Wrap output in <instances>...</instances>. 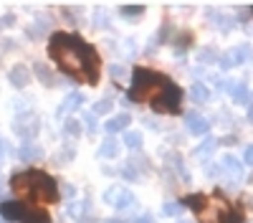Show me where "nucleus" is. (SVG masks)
<instances>
[{
	"label": "nucleus",
	"mask_w": 253,
	"mask_h": 223,
	"mask_svg": "<svg viewBox=\"0 0 253 223\" xmlns=\"http://www.w3.org/2000/svg\"><path fill=\"white\" fill-rule=\"evenodd\" d=\"M48 56L66 76L76 81H89L91 87L99 81V71H101L99 53L76 33H63V31L53 33L48 41Z\"/></svg>",
	"instance_id": "obj_1"
},
{
	"label": "nucleus",
	"mask_w": 253,
	"mask_h": 223,
	"mask_svg": "<svg viewBox=\"0 0 253 223\" xmlns=\"http://www.w3.org/2000/svg\"><path fill=\"white\" fill-rule=\"evenodd\" d=\"M126 96L137 101V104L150 101V107L160 114H177L182 104V89L175 81H170L160 71L144 69V66H137L132 71V87L126 91Z\"/></svg>",
	"instance_id": "obj_2"
},
{
	"label": "nucleus",
	"mask_w": 253,
	"mask_h": 223,
	"mask_svg": "<svg viewBox=\"0 0 253 223\" xmlns=\"http://www.w3.org/2000/svg\"><path fill=\"white\" fill-rule=\"evenodd\" d=\"M10 188L18 198L36 203H58V182L43 170H26L10 178Z\"/></svg>",
	"instance_id": "obj_3"
},
{
	"label": "nucleus",
	"mask_w": 253,
	"mask_h": 223,
	"mask_svg": "<svg viewBox=\"0 0 253 223\" xmlns=\"http://www.w3.org/2000/svg\"><path fill=\"white\" fill-rule=\"evenodd\" d=\"M203 218V223H241L243 221V213L233 206H228V203H215V198H210L208 208L203 213H198Z\"/></svg>",
	"instance_id": "obj_4"
},
{
	"label": "nucleus",
	"mask_w": 253,
	"mask_h": 223,
	"mask_svg": "<svg viewBox=\"0 0 253 223\" xmlns=\"http://www.w3.org/2000/svg\"><path fill=\"white\" fill-rule=\"evenodd\" d=\"M13 132L23 142H33L41 132V119L33 112H18V117L13 119Z\"/></svg>",
	"instance_id": "obj_5"
},
{
	"label": "nucleus",
	"mask_w": 253,
	"mask_h": 223,
	"mask_svg": "<svg viewBox=\"0 0 253 223\" xmlns=\"http://www.w3.org/2000/svg\"><path fill=\"white\" fill-rule=\"evenodd\" d=\"M104 203L117 208V211H126V208L134 206V195L124 185H109L107 190H104Z\"/></svg>",
	"instance_id": "obj_6"
},
{
	"label": "nucleus",
	"mask_w": 253,
	"mask_h": 223,
	"mask_svg": "<svg viewBox=\"0 0 253 223\" xmlns=\"http://www.w3.org/2000/svg\"><path fill=\"white\" fill-rule=\"evenodd\" d=\"M251 56H253V48L248 44H241V46L230 48V51H225L220 56V69L223 71H230V69H236V66H243L246 61H251Z\"/></svg>",
	"instance_id": "obj_7"
},
{
	"label": "nucleus",
	"mask_w": 253,
	"mask_h": 223,
	"mask_svg": "<svg viewBox=\"0 0 253 223\" xmlns=\"http://www.w3.org/2000/svg\"><path fill=\"white\" fill-rule=\"evenodd\" d=\"M220 173L225 180H233V182H241L243 180V165L236 155H223L220 160Z\"/></svg>",
	"instance_id": "obj_8"
},
{
	"label": "nucleus",
	"mask_w": 253,
	"mask_h": 223,
	"mask_svg": "<svg viewBox=\"0 0 253 223\" xmlns=\"http://www.w3.org/2000/svg\"><path fill=\"white\" fill-rule=\"evenodd\" d=\"M26 203L23 200H3L0 203V218L3 221H23Z\"/></svg>",
	"instance_id": "obj_9"
},
{
	"label": "nucleus",
	"mask_w": 253,
	"mask_h": 223,
	"mask_svg": "<svg viewBox=\"0 0 253 223\" xmlns=\"http://www.w3.org/2000/svg\"><path fill=\"white\" fill-rule=\"evenodd\" d=\"M225 91L230 94V99H233L236 104H248V101H251V96H248V87H246V81H241V79L228 81V84H225Z\"/></svg>",
	"instance_id": "obj_10"
},
{
	"label": "nucleus",
	"mask_w": 253,
	"mask_h": 223,
	"mask_svg": "<svg viewBox=\"0 0 253 223\" xmlns=\"http://www.w3.org/2000/svg\"><path fill=\"white\" fill-rule=\"evenodd\" d=\"M8 81L15 87V89H26L31 84V71L26 64H15L10 71H8Z\"/></svg>",
	"instance_id": "obj_11"
},
{
	"label": "nucleus",
	"mask_w": 253,
	"mask_h": 223,
	"mask_svg": "<svg viewBox=\"0 0 253 223\" xmlns=\"http://www.w3.org/2000/svg\"><path fill=\"white\" fill-rule=\"evenodd\" d=\"M81 104H84V94H81V91H71V94H66V99H63L61 104H58L56 117H66V114L76 112Z\"/></svg>",
	"instance_id": "obj_12"
},
{
	"label": "nucleus",
	"mask_w": 253,
	"mask_h": 223,
	"mask_svg": "<svg viewBox=\"0 0 253 223\" xmlns=\"http://www.w3.org/2000/svg\"><path fill=\"white\" fill-rule=\"evenodd\" d=\"M129 122H132V117H129V114H126V112H119V114H114L112 119L104 122V132H107V134L124 132L126 127H129Z\"/></svg>",
	"instance_id": "obj_13"
},
{
	"label": "nucleus",
	"mask_w": 253,
	"mask_h": 223,
	"mask_svg": "<svg viewBox=\"0 0 253 223\" xmlns=\"http://www.w3.org/2000/svg\"><path fill=\"white\" fill-rule=\"evenodd\" d=\"M208 203H210L208 195L193 193V195H185V198L180 200V206H182V208H190V211H195V213H203V211L208 208Z\"/></svg>",
	"instance_id": "obj_14"
},
{
	"label": "nucleus",
	"mask_w": 253,
	"mask_h": 223,
	"mask_svg": "<svg viewBox=\"0 0 253 223\" xmlns=\"http://www.w3.org/2000/svg\"><path fill=\"white\" fill-rule=\"evenodd\" d=\"M208 130H210V122H208L205 117H200V114H187V132L203 137V134H208Z\"/></svg>",
	"instance_id": "obj_15"
},
{
	"label": "nucleus",
	"mask_w": 253,
	"mask_h": 223,
	"mask_svg": "<svg viewBox=\"0 0 253 223\" xmlns=\"http://www.w3.org/2000/svg\"><path fill=\"white\" fill-rule=\"evenodd\" d=\"M101 160H114V157H119V142L114 139V137H107L99 145V152H96Z\"/></svg>",
	"instance_id": "obj_16"
},
{
	"label": "nucleus",
	"mask_w": 253,
	"mask_h": 223,
	"mask_svg": "<svg viewBox=\"0 0 253 223\" xmlns=\"http://www.w3.org/2000/svg\"><path fill=\"white\" fill-rule=\"evenodd\" d=\"M18 157L23 160V162H33V160L43 157V150H41L38 145H33V142H23V147L18 150Z\"/></svg>",
	"instance_id": "obj_17"
},
{
	"label": "nucleus",
	"mask_w": 253,
	"mask_h": 223,
	"mask_svg": "<svg viewBox=\"0 0 253 223\" xmlns=\"http://www.w3.org/2000/svg\"><path fill=\"white\" fill-rule=\"evenodd\" d=\"M20 223H51V216L43 211V208H31L26 206V213H23V221Z\"/></svg>",
	"instance_id": "obj_18"
},
{
	"label": "nucleus",
	"mask_w": 253,
	"mask_h": 223,
	"mask_svg": "<svg viewBox=\"0 0 253 223\" xmlns=\"http://www.w3.org/2000/svg\"><path fill=\"white\" fill-rule=\"evenodd\" d=\"M33 71H36L38 81H41L43 87H56V76H53V71H51L46 64H41V61H38V64L33 66Z\"/></svg>",
	"instance_id": "obj_19"
},
{
	"label": "nucleus",
	"mask_w": 253,
	"mask_h": 223,
	"mask_svg": "<svg viewBox=\"0 0 253 223\" xmlns=\"http://www.w3.org/2000/svg\"><path fill=\"white\" fill-rule=\"evenodd\" d=\"M81 132H84L81 119H76V117H66V119H63V134H69L71 139H79Z\"/></svg>",
	"instance_id": "obj_20"
},
{
	"label": "nucleus",
	"mask_w": 253,
	"mask_h": 223,
	"mask_svg": "<svg viewBox=\"0 0 253 223\" xmlns=\"http://www.w3.org/2000/svg\"><path fill=\"white\" fill-rule=\"evenodd\" d=\"M190 99L198 101V104H203V101L210 99V89H208L205 84H200V81H195V84L190 87Z\"/></svg>",
	"instance_id": "obj_21"
},
{
	"label": "nucleus",
	"mask_w": 253,
	"mask_h": 223,
	"mask_svg": "<svg viewBox=\"0 0 253 223\" xmlns=\"http://www.w3.org/2000/svg\"><path fill=\"white\" fill-rule=\"evenodd\" d=\"M86 211H89V200H74V203H69V208H66V213L71 218H84Z\"/></svg>",
	"instance_id": "obj_22"
},
{
	"label": "nucleus",
	"mask_w": 253,
	"mask_h": 223,
	"mask_svg": "<svg viewBox=\"0 0 253 223\" xmlns=\"http://www.w3.org/2000/svg\"><path fill=\"white\" fill-rule=\"evenodd\" d=\"M76 157V150L74 147H61L56 155H53V162L56 165H66V162H71Z\"/></svg>",
	"instance_id": "obj_23"
},
{
	"label": "nucleus",
	"mask_w": 253,
	"mask_h": 223,
	"mask_svg": "<svg viewBox=\"0 0 253 223\" xmlns=\"http://www.w3.org/2000/svg\"><path fill=\"white\" fill-rule=\"evenodd\" d=\"M119 13H122L124 18H129V20H139V18L144 15V5H122Z\"/></svg>",
	"instance_id": "obj_24"
},
{
	"label": "nucleus",
	"mask_w": 253,
	"mask_h": 223,
	"mask_svg": "<svg viewBox=\"0 0 253 223\" xmlns=\"http://www.w3.org/2000/svg\"><path fill=\"white\" fill-rule=\"evenodd\" d=\"M126 150H142V132H124Z\"/></svg>",
	"instance_id": "obj_25"
},
{
	"label": "nucleus",
	"mask_w": 253,
	"mask_h": 223,
	"mask_svg": "<svg viewBox=\"0 0 253 223\" xmlns=\"http://www.w3.org/2000/svg\"><path fill=\"white\" fill-rule=\"evenodd\" d=\"M215 147H218V139H205L203 145L195 150V157H200V160H203V157H210V155L215 152Z\"/></svg>",
	"instance_id": "obj_26"
},
{
	"label": "nucleus",
	"mask_w": 253,
	"mask_h": 223,
	"mask_svg": "<svg viewBox=\"0 0 253 223\" xmlns=\"http://www.w3.org/2000/svg\"><path fill=\"white\" fill-rule=\"evenodd\" d=\"M112 109H114V101L112 99H99L96 104H94V109H91V114H96V117L99 114H109Z\"/></svg>",
	"instance_id": "obj_27"
},
{
	"label": "nucleus",
	"mask_w": 253,
	"mask_h": 223,
	"mask_svg": "<svg viewBox=\"0 0 253 223\" xmlns=\"http://www.w3.org/2000/svg\"><path fill=\"white\" fill-rule=\"evenodd\" d=\"M180 213H182L180 203H165V206H162V216H167V218H175V216H180Z\"/></svg>",
	"instance_id": "obj_28"
},
{
	"label": "nucleus",
	"mask_w": 253,
	"mask_h": 223,
	"mask_svg": "<svg viewBox=\"0 0 253 223\" xmlns=\"http://www.w3.org/2000/svg\"><path fill=\"white\" fill-rule=\"evenodd\" d=\"M170 162L175 165V170L180 173V178H182V180H190V173L185 170V165H182V157H180V155H172V157H170Z\"/></svg>",
	"instance_id": "obj_29"
},
{
	"label": "nucleus",
	"mask_w": 253,
	"mask_h": 223,
	"mask_svg": "<svg viewBox=\"0 0 253 223\" xmlns=\"http://www.w3.org/2000/svg\"><path fill=\"white\" fill-rule=\"evenodd\" d=\"M215 48H203L200 53H198V61H200V64H213V61H215Z\"/></svg>",
	"instance_id": "obj_30"
},
{
	"label": "nucleus",
	"mask_w": 253,
	"mask_h": 223,
	"mask_svg": "<svg viewBox=\"0 0 253 223\" xmlns=\"http://www.w3.org/2000/svg\"><path fill=\"white\" fill-rule=\"evenodd\" d=\"M122 175H124L126 180H132V182H139V173L134 170V165H124V168H122Z\"/></svg>",
	"instance_id": "obj_31"
},
{
	"label": "nucleus",
	"mask_w": 253,
	"mask_h": 223,
	"mask_svg": "<svg viewBox=\"0 0 253 223\" xmlns=\"http://www.w3.org/2000/svg\"><path fill=\"white\" fill-rule=\"evenodd\" d=\"M81 119H84V125H86V132H94V130H96V114L86 112V114H84Z\"/></svg>",
	"instance_id": "obj_32"
},
{
	"label": "nucleus",
	"mask_w": 253,
	"mask_h": 223,
	"mask_svg": "<svg viewBox=\"0 0 253 223\" xmlns=\"http://www.w3.org/2000/svg\"><path fill=\"white\" fill-rule=\"evenodd\" d=\"M109 74H112L114 79H119V81H122V79L126 76V71H124L122 66H109Z\"/></svg>",
	"instance_id": "obj_33"
},
{
	"label": "nucleus",
	"mask_w": 253,
	"mask_h": 223,
	"mask_svg": "<svg viewBox=\"0 0 253 223\" xmlns=\"http://www.w3.org/2000/svg\"><path fill=\"white\" fill-rule=\"evenodd\" d=\"M61 190H63V195H66L69 200L76 195V188H74V185H69V182H66V185H61Z\"/></svg>",
	"instance_id": "obj_34"
},
{
	"label": "nucleus",
	"mask_w": 253,
	"mask_h": 223,
	"mask_svg": "<svg viewBox=\"0 0 253 223\" xmlns=\"http://www.w3.org/2000/svg\"><path fill=\"white\" fill-rule=\"evenodd\" d=\"M243 160L248 162V165H253V145H248V147L243 150Z\"/></svg>",
	"instance_id": "obj_35"
},
{
	"label": "nucleus",
	"mask_w": 253,
	"mask_h": 223,
	"mask_svg": "<svg viewBox=\"0 0 253 223\" xmlns=\"http://www.w3.org/2000/svg\"><path fill=\"white\" fill-rule=\"evenodd\" d=\"M15 23V15H5L3 20H0V28H5V26H13Z\"/></svg>",
	"instance_id": "obj_36"
},
{
	"label": "nucleus",
	"mask_w": 253,
	"mask_h": 223,
	"mask_svg": "<svg viewBox=\"0 0 253 223\" xmlns=\"http://www.w3.org/2000/svg\"><path fill=\"white\" fill-rule=\"evenodd\" d=\"M134 223H152V216H150V213H142V216H137Z\"/></svg>",
	"instance_id": "obj_37"
},
{
	"label": "nucleus",
	"mask_w": 253,
	"mask_h": 223,
	"mask_svg": "<svg viewBox=\"0 0 253 223\" xmlns=\"http://www.w3.org/2000/svg\"><path fill=\"white\" fill-rule=\"evenodd\" d=\"M246 119H248V122H253V99L248 101V114H246Z\"/></svg>",
	"instance_id": "obj_38"
},
{
	"label": "nucleus",
	"mask_w": 253,
	"mask_h": 223,
	"mask_svg": "<svg viewBox=\"0 0 253 223\" xmlns=\"http://www.w3.org/2000/svg\"><path fill=\"white\" fill-rule=\"evenodd\" d=\"M5 152H8V145H5V139H3V137H0V157H3Z\"/></svg>",
	"instance_id": "obj_39"
},
{
	"label": "nucleus",
	"mask_w": 253,
	"mask_h": 223,
	"mask_svg": "<svg viewBox=\"0 0 253 223\" xmlns=\"http://www.w3.org/2000/svg\"><path fill=\"white\" fill-rule=\"evenodd\" d=\"M0 190H3V178H0Z\"/></svg>",
	"instance_id": "obj_40"
},
{
	"label": "nucleus",
	"mask_w": 253,
	"mask_h": 223,
	"mask_svg": "<svg viewBox=\"0 0 253 223\" xmlns=\"http://www.w3.org/2000/svg\"><path fill=\"white\" fill-rule=\"evenodd\" d=\"M177 223H193V221H177Z\"/></svg>",
	"instance_id": "obj_41"
},
{
	"label": "nucleus",
	"mask_w": 253,
	"mask_h": 223,
	"mask_svg": "<svg viewBox=\"0 0 253 223\" xmlns=\"http://www.w3.org/2000/svg\"><path fill=\"white\" fill-rule=\"evenodd\" d=\"M0 223H5V221H3V218H0Z\"/></svg>",
	"instance_id": "obj_42"
}]
</instances>
